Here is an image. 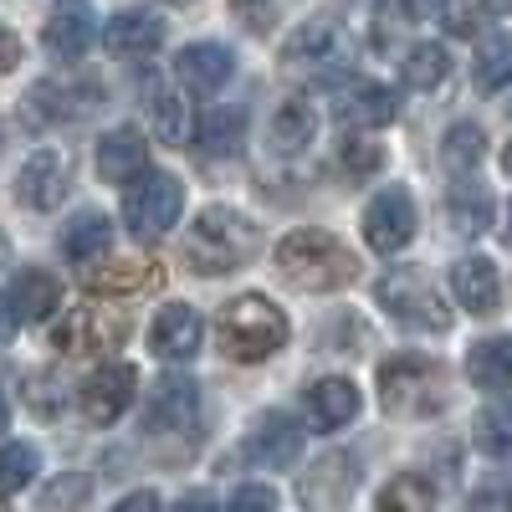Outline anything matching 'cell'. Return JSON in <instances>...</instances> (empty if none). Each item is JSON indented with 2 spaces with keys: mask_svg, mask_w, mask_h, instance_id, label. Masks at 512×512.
Listing matches in <instances>:
<instances>
[{
  "mask_svg": "<svg viewBox=\"0 0 512 512\" xmlns=\"http://www.w3.org/2000/svg\"><path fill=\"white\" fill-rule=\"evenodd\" d=\"M256 251H262V226H256L246 210H231V205L200 210L195 226L185 231V267L200 272V277L236 272Z\"/></svg>",
  "mask_w": 512,
  "mask_h": 512,
  "instance_id": "obj_1",
  "label": "cell"
},
{
  "mask_svg": "<svg viewBox=\"0 0 512 512\" xmlns=\"http://www.w3.org/2000/svg\"><path fill=\"white\" fill-rule=\"evenodd\" d=\"M200 344H205V323H200V313H195L190 303L164 308V313L154 318V328H149V349H154L164 364H185V359H195Z\"/></svg>",
  "mask_w": 512,
  "mask_h": 512,
  "instance_id": "obj_13",
  "label": "cell"
},
{
  "mask_svg": "<svg viewBox=\"0 0 512 512\" xmlns=\"http://www.w3.org/2000/svg\"><path fill=\"white\" fill-rule=\"evenodd\" d=\"M67 190H72V154L62 149H36L16 175V200L26 210H57Z\"/></svg>",
  "mask_w": 512,
  "mask_h": 512,
  "instance_id": "obj_8",
  "label": "cell"
},
{
  "mask_svg": "<svg viewBox=\"0 0 512 512\" xmlns=\"http://www.w3.org/2000/svg\"><path fill=\"white\" fill-rule=\"evenodd\" d=\"M16 62H21V36L0 26V72H11Z\"/></svg>",
  "mask_w": 512,
  "mask_h": 512,
  "instance_id": "obj_45",
  "label": "cell"
},
{
  "mask_svg": "<svg viewBox=\"0 0 512 512\" xmlns=\"http://www.w3.org/2000/svg\"><path fill=\"white\" fill-rule=\"evenodd\" d=\"M175 512H221V507L210 502L205 492H190V497H180V507H175Z\"/></svg>",
  "mask_w": 512,
  "mask_h": 512,
  "instance_id": "obj_46",
  "label": "cell"
},
{
  "mask_svg": "<svg viewBox=\"0 0 512 512\" xmlns=\"http://www.w3.org/2000/svg\"><path fill=\"white\" fill-rule=\"evenodd\" d=\"M6 425H11V410H6V400H0V431H6Z\"/></svg>",
  "mask_w": 512,
  "mask_h": 512,
  "instance_id": "obj_50",
  "label": "cell"
},
{
  "mask_svg": "<svg viewBox=\"0 0 512 512\" xmlns=\"http://www.w3.org/2000/svg\"><path fill=\"white\" fill-rule=\"evenodd\" d=\"M400 77H405V88H415V93L441 88V82L451 77V57H446V47H436V41H420V47H410L405 62H400Z\"/></svg>",
  "mask_w": 512,
  "mask_h": 512,
  "instance_id": "obj_30",
  "label": "cell"
},
{
  "mask_svg": "<svg viewBox=\"0 0 512 512\" xmlns=\"http://www.w3.org/2000/svg\"><path fill=\"white\" fill-rule=\"evenodd\" d=\"M175 6H185V0H175Z\"/></svg>",
  "mask_w": 512,
  "mask_h": 512,
  "instance_id": "obj_53",
  "label": "cell"
},
{
  "mask_svg": "<svg viewBox=\"0 0 512 512\" xmlns=\"http://www.w3.org/2000/svg\"><path fill=\"white\" fill-rule=\"evenodd\" d=\"M82 497H88V482L72 477V487H67V492H62V487H52V492H47V512H57V507L67 512V507H77Z\"/></svg>",
  "mask_w": 512,
  "mask_h": 512,
  "instance_id": "obj_44",
  "label": "cell"
},
{
  "mask_svg": "<svg viewBox=\"0 0 512 512\" xmlns=\"http://www.w3.org/2000/svg\"><path fill=\"white\" fill-rule=\"evenodd\" d=\"M502 164H507V175H512V149H507V154H502Z\"/></svg>",
  "mask_w": 512,
  "mask_h": 512,
  "instance_id": "obj_51",
  "label": "cell"
},
{
  "mask_svg": "<svg viewBox=\"0 0 512 512\" xmlns=\"http://www.w3.org/2000/svg\"><path fill=\"white\" fill-rule=\"evenodd\" d=\"M466 512H512V472H492L472 487Z\"/></svg>",
  "mask_w": 512,
  "mask_h": 512,
  "instance_id": "obj_38",
  "label": "cell"
},
{
  "mask_svg": "<svg viewBox=\"0 0 512 512\" xmlns=\"http://www.w3.org/2000/svg\"><path fill=\"white\" fill-rule=\"evenodd\" d=\"M282 67L287 72H308L318 82L344 77L354 67V36L344 26H333V21H308V26H297L282 41Z\"/></svg>",
  "mask_w": 512,
  "mask_h": 512,
  "instance_id": "obj_5",
  "label": "cell"
},
{
  "mask_svg": "<svg viewBox=\"0 0 512 512\" xmlns=\"http://www.w3.org/2000/svg\"><path fill=\"white\" fill-rule=\"evenodd\" d=\"M431 384H441V369L420 354H400L390 364H379V400L384 410H415L431 400Z\"/></svg>",
  "mask_w": 512,
  "mask_h": 512,
  "instance_id": "obj_12",
  "label": "cell"
},
{
  "mask_svg": "<svg viewBox=\"0 0 512 512\" xmlns=\"http://www.w3.org/2000/svg\"><path fill=\"white\" fill-rule=\"evenodd\" d=\"M11 308H16L21 323H47L62 308V282L41 267H21L16 282H11Z\"/></svg>",
  "mask_w": 512,
  "mask_h": 512,
  "instance_id": "obj_21",
  "label": "cell"
},
{
  "mask_svg": "<svg viewBox=\"0 0 512 512\" xmlns=\"http://www.w3.org/2000/svg\"><path fill=\"white\" fill-rule=\"evenodd\" d=\"M180 216H185V185L175 175L149 169L144 180H134L123 190V221H128V231H134L139 241L169 236V226H175Z\"/></svg>",
  "mask_w": 512,
  "mask_h": 512,
  "instance_id": "obj_6",
  "label": "cell"
},
{
  "mask_svg": "<svg viewBox=\"0 0 512 512\" xmlns=\"http://www.w3.org/2000/svg\"><path fill=\"white\" fill-rule=\"evenodd\" d=\"M477 446L497 461H512V395H502L477 415Z\"/></svg>",
  "mask_w": 512,
  "mask_h": 512,
  "instance_id": "obj_32",
  "label": "cell"
},
{
  "mask_svg": "<svg viewBox=\"0 0 512 512\" xmlns=\"http://www.w3.org/2000/svg\"><path fill=\"white\" fill-rule=\"evenodd\" d=\"M159 282L164 272L154 262H103V267L82 272V287L103 292V297H139V292H154Z\"/></svg>",
  "mask_w": 512,
  "mask_h": 512,
  "instance_id": "obj_22",
  "label": "cell"
},
{
  "mask_svg": "<svg viewBox=\"0 0 512 512\" xmlns=\"http://www.w3.org/2000/svg\"><path fill=\"white\" fill-rule=\"evenodd\" d=\"M113 246V221L98 210L72 216V226H62V256L67 262H103V251Z\"/></svg>",
  "mask_w": 512,
  "mask_h": 512,
  "instance_id": "obj_28",
  "label": "cell"
},
{
  "mask_svg": "<svg viewBox=\"0 0 512 512\" xmlns=\"http://www.w3.org/2000/svg\"><path fill=\"white\" fill-rule=\"evenodd\" d=\"M98 88H88V82H36L31 88V118L36 123H77L88 118L98 108Z\"/></svg>",
  "mask_w": 512,
  "mask_h": 512,
  "instance_id": "obj_14",
  "label": "cell"
},
{
  "mask_svg": "<svg viewBox=\"0 0 512 512\" xmlns=\"http://www.w3.org/2000/svg\"><path fill=\"white\" fill-rule=\"evenodd\" d=\"M231 6H236V16H241L246 31H267L272 16H277V0H231Z\"/></svg>",
  "mask_w": 512,
  "mask_h": 512,
  "instance_id": "obj_41",
  "label": "cell"
},
{
  "mask_svg": "<svg viewBox=\"0 0 512 512\" xmlns=\"http://www.w3.org/2000/svg\"><path fill=\"white\" fill-rule=\"evenodd\" d=\"M297 446H303V431L287 420V415H267V420H256V431L246 436V456L256 466H287L297 456Z\"/></svg>",
  "mask_w": 512,
  "mask_h": 512,
  "instance_id": "obj_25",
  "label": "cell"
},
{
  "mask_svg": "<svg viewBox=\"0 0 512 512\" xmlns=\"http://www.w3.org/2000/svg\"><path fill=\"white\" fill-rule=\"evenodd\" d=\"M108 512H164V502H159V492L144 487V492H128L123 502H113Z\"/></svg>",
  "mask_w": 512,
  "mask_h": 512,
  "instance_id": "obj_43",
  "label": "cell"
},
{
  "mask_svg": "<svg viewBox=\"0 0 512 512\" xmlns=\"http://www.w3.org/2000/svg\"><path fill=\"white\" fill-rule=\"evenodd\" d=\"M11 328H16V308H11V297H0V344L11 338Z\"/></svg>",
  "mask_w": 512,
  "mask_h": 512,
  "instance_id": "obj_47",
  "label": "cell"
},
{
  "mask_svg": "<svg viewBox=\"0 0 512 512\" xmlns=\"http://www.w3.org/2000/svg\"><path fill=\"white\" fill-rule=\"evenodd\" d=\"M374 297H379V308L410 333H446L451 328V308L441 303L431 277L415 272V267H390L374 282Z\"/></svg>",
  "mask_w": 512,
  "mask_h": 512,
  "instance_id": "obj_4",
  "label": "cell"
},
{
  "mask_svg": "<svg viewBox=\"0 0 512 512\" xmlns=\"http://www.w3.org/2000/svg\"><path fill=\"white\" fill-rule=\"evenodd\" d=\"M451 226L461 236H482L492 226V195L482 185H451Z\"/></svg>",
  "mask_w": 512,
  "mask_h": 512,
  "instance_id": "obj_31",
  "label": "cell"
},
{
  "mask_svg": "<svg viewBox=\"0 0 512 512\" xmlns=\"http://www.w3.org/2000/svg\"><path fill=\"white\" fill-rule=\"evenodd\" d=\"M379 144H369V139H344V144H338V164H344L349 169V175H374V169H379Z\"/></svg>",
  "mask_w": 512,
  "mask_h": 512,
  "instance_id": "obj_39",
  "label": "cell"
},
{
  "mask_svg": "<svg viewBox=\"0 0 512 512\" xmlns=\"http://www.w3.org/2000/svg\"><path fill=\"white\" fill-rule=\"evenodd\" d=\"M175 72L195 93H221L236 72V57H231V47H216V41H195V47H185L175 57Z\"/></svg>",
  "mask_w": 512,
  "mask_h": 512,
  "instance_id": "obj_18",
  "label": "cell"
},
{
  "mask_svg": "<svg viewBox=\"0 0 512 512\" xmlns=\"http://www.w3.org/2000/svg\"><path fill=\"white\" fill-rule=\"evenodd\" d=\"M379 11H390L400 21H431L441 11V0H379Z\"/></svg>",
  "mask_w": 512,
  "mask_h": 512,
  "instance_id": "obj_42",
  "label": "cell"
},
{
  "mask_svg": "<svg viewBox=\"0 0 512 512\" xmlns=\"http://www.w3.org/2000/svg\"><path fill=\"white\" fill-rule=\"evenodd\" d=\"M359 384L344 379V374H328L318 384H308V420L318 431H338V425H349L359 415Z\"/></svg>",
  "mask_w": 512,
  "mask_h": 512,
  "instance_id": "obj_19",
  "label": "cell"
},
{
  "mask_svg": "<svg viewBox=\"0 0 512 512\" xmlns=\"http://www.w3.org/2000/svg\"><path fill=\"white\" fill-rule=\"evenodd\" d=\"M277 272L297 292H333V287L354 282L359 262H354V251L338 236L308 226V231H287L277 241Z\"/></svg>",
  "mask_w": 512,
  "mask_h": 512,
  "instance_id": "obj_2",
  "label": "cell"
},
{
  "mask_svg": "<svg viewBox=\"0 0 512 512\" xmlns=\"http://www.w3.org/2000/svg\"><path fill=\"white\" fill-rule=\"evenodd\" d=\"M98 175L108 185H134L149 175V144L139 128H113V134H103L98 144Z\"/></svg>",
  "mask_w": 512,
  "mask_h": 512,
  "instance_id": "obj_15",
  "label": "cell"
},
{
  "mask_svg": "<svg viewBox=\"0 0 512 512\" xmlns=\"http://www.w3.org/2000/svg\"><path fill=\"white\" fill-rule=\"evenodd\" d=\"M139 395V374L134 364H103L93 369L88 379H82V390H77V410L88 425H113L128 405H134Z\"/></svg>",
  "mask_w": 512,
  "mask_h": 512,
  "instance_id": "obj_7",
  "label": "cell"
},
{
  "mask_svg": "<svg viewBox=\"0 0 512 512\" xmlns=\"http://www.w3.org/2000/svg\"><path fill=\"white\" fill-rule=\"evenodd\" d=\"M451 292L466 313H497V303H502L497 262H487V256H461L451 267Z\"/></svg>",
  "mask_w": 512,
  "mask_h": 512,
  "instance_id": "obj_17",
  "label": "cell"
},
{
  "mask_svg": "<svg viewBox=\"0 0 512 512\" xmlns=\"http://www.w3.org/2000/svg\"><path fill=\"white\" fill-rule=\"evenodd\" d=\"M149 113H154V134H159L164 144H180V149H185V134H190L185 98L169 93V88H154V93H149Z\"/></svg>",
  "mask_w": 512,
  "mask_h": 512,
  "instance_id": "obj_34",
  "label": "cell"
},
{
  "mask_svg": "<svg viewBox=\"0 0 512 512\" xmlns=\"http://www.w3.org/2000/svg\"><path fill=\"white\" fill-rule=\"evenodd\" d=\"M395 113H400L395 93L379 88V82H354V88L338 93V103H333V118L344 128H384Z\"/></svg>",
  "mask_w": 512,
  "mask_h": 512,
  "instance_id": "obj_20",
  "label": "cell"
},
{
  "mask_svg": "<svg viewBox=\"0 0 512 512\" xmlns=\"http://www.w3.org/2000/svg\"><path fill=\"white\" fill-rule=\"evenodd\" d=\"M466 374H472L477 390L492 395H512V338H482L466 354Z\"/></svg>",
  "mask_w": 512,
  "mask_h": 512,
  "instance_id": "obj_26",
  "label": "cell"
},
{
  "mask_svg": "<svg viewBox=\"0 0 512 512\" xmlns=\"http://www.w3.org/2000/svg\"><path fill=\"white\" fill-rule=\"evenodd\" d=\"M379 512H431L436 507V482L431 477H420V472H400L379 487L374 497Z\"/></svg>",
  "mask_w": 512,
  "mask_h": 512,
  "instance_id": "obj_29",
  "label": "cell"
},
{
  "mask_svg": "<svg viewBox=\"0 0 512 512\" xmlns=\"http://www.w3.org/2000/svg\"><path fill=\"white\" fill-rule=\"evenodd\" d=\"M108 47L118 57H149L164 47V21L154 11H139V6H128L108 21Z\"/></svg>",
  "mask_w": 512,
  "mask_h": 512,
  "instance_id": "obj_24",
  "label": "cell"
},
{
  "mask_svg": "<svg viewBox=\"0 0 512 512\" xmlns=\"http://www.w3.org/2000/svg\"><path fill=\"white\" fill-rule=\"evenodd\" d=\"M200 415V384L185 374H164L154 390L144 395V431L164 436V431H185Z\"/></svg>",
  "mask_w": 512,
  "mask_h": 512,
  "instance_id": "obj_11",
  "label": "cell"
},
{
  "mask_svg": "<svg viewBox=\"0 0 512 512\" xmlns=\"http://www.w3.org/2000/svg\"><path fill=\"white\" fill-rule=\"evenodd\" d=\"M11 262V241H6V231H0V267Z\"/></svg>",
  "mask_w": 512,
  "mask_h": 512,
  "instance_id": "obj_49",
  "label": "cell"
},
{
  "mask_svg": "<svg viewBox=\"0 0 512 512\" xmlns=\"http://www.w3.org/2000/svg\"><path fill=\"white\" fill-rule=\"evenodd\" d=\"M359 482V461L354 456H323L313 472L303 477V507H338Z\"/></svg>",
  "mask_w": 512,
  "mask_h": 512,
  "instance_id": "obj_23",
  "label": "cell"
},
{
  "mask_svg": "<svg viewBox=\"0 0 512 512\" xmlns=\"http://www.w3.org/2000/svg\"><path fill=\"white\" fill-rule=\"evenodd\" d=\"M277 507H282V497H277L272 487H262V482L241 487V492L226 502V512H277Z\"/></svg>",
  "mask_w": 512,
  "mask_h": 512,
  "instance_id": "obj_40",
  "label": "cell"
},
{
  "mask_svg": "<svg viewBox=\"0 0 512 512\" xmlns=\"http://www.w3.org/2000/svg\"><path fill=\"white\" fill-rule=\"evenodd\" d=\"M128 338V318L113 308H72L57 323V349L62 354H108Z\"/></svg>",
  "mask_w": 512,
  "mask_h": 512,
  "instance_id": "obj_9",
  "label": "cell"
},
{
  "mask_svg": "<svg viewBox=\"0 0 512 512\" xmlns=\"http://www.w3.org/2000/svg\"><path fill=\"white\" fill-rule=\"evenodd\" d=\"M93 36H98V21H93V6H88V0H62V6L47 16V31H41L47 52H57V57H67V62L88 52Z\"/></svg>",
  "mask_w": 512,
  "mask_h": 512,
  "instance_id": "obj_16",
  "label": "cell"
},
{
  "mask_svg": "<svg viewBox=\"0 0 512 512\" xmlns=\"http://www.w3.org/2000/svg\"><path fill=\"white\" fill-rule=\"evenodd\" d=\"M487 11H497V16H507V11H512V0H487Z\"/></svg>",
  "mask_w": 512,
  "mask_h": 512,
  "instance_id": "obj_48",
  "label": "cell"
},
{
  "mask_svg": "<svg viewBox=\"0 0 512 512\" xmlns=\"http://www.w3.org/2000/svg\"><path fill=\"white\" fill-rule=\"evenodd\" d=\"M313 134H318V113H313V103H303V98H287V103L272 113V123H267V139H272L277 154H303V149L313 144Z\"/></svg>",
  "mask_w": 512,
  "mask_h": 512,
  "instance_id": "obj_27",
  "label": "cell"
},
{
  "mask_svg": "<svg viewBox=\"0 0 512 512\" xmlns=\"http://www.w3.org/2000/svg\"><path fill=\"white\" fill-rule=\"evenodd\" d=\"M482 154H487V134L477 123H456V128H446V144H441V159L451 164V169H472V164H482Z\"/></svg>",
  "mask_w": 512,
  "mask_h": 512,
  "instance_id": "obj_36",
  "label": "cell"
},
{
  "mask_svg": "<svg viewBox=\"0 0 512 512\" xmlns=\"http://www.w3.org/2000/svg\"><path fill=\"white\" fill-rule=\"evenodd\" d=\"M410 236H415V200H410V190H400V185L379 190L364 205V241L379 256H390V251L410 246Z\"/></svg>",
  "mask_w": 512,
  "mask_h": 512,
  "instance_id": "obj_10",
  "label": "cell"
},
{
  "mask_svg": "<svg viewBox=\"0 0 512 512\" xmlns=\"http://www.w3.org/2000/svg\"><path fill=\"white\" fill-rule=\"evenodd\" d=\"M507 241H512V210H507Z\"/></svg>",
  "mask_w": 512,
  "mask_h": 512,
  "instance_id": "obj_52",
  "label": "cell"
},
{
  "mask_svg": "<svg viewBox=\"0 0 512 512\" xmlns=\"http://www.w3.org/2000/svg\"><path fill=\"white\" fill-rule=\"evenodd\" d=\"M287 344V313L262 292H241L221 308V349L236 364H262Z\"/></svg>",
  "mask_w": 512,
  "mask_h": 512,
  "instance_id": "obj_3",
  "label": "cell"
},
{
  "mask_svg": "<svg viewBox=\"0 0 512 512\" xmlns=\"http://www.w3.org/2000/svg\"><path fill=\"white\" fill-rule=\"evenodd\" d=\"M36 472H41L36 446H26V441L0 446V497H11V492L31 487V482H36Z\"/></svg>",
  "mask_w": 512,
  "mask_h": 512,
  "instance_id": "obj_35",
  "label": "cell"
},
{
  "mask_svg": "<svg viewBox=\"0 0 512 512\" xmlns=\"http://www.w3.org/2000/svg\"><path fill=\"white\" fill-rule=\"evenodd\" d=\"M477 88L482 93H502L512 88V36H487L477 52Z\"/></svg>",
  "mask_w": 512,
  "mask_h": 512,
  "instance_id": "obj_33",
  "label": "cell"
},
{
  "mask_svg": "<svg viewBox=\"0 0 512 512\" xmlns=\"http://www.w3.org/2000/svg\"><path fill=\"white\" fill-rule=\"evenodd\" d=\"M241 123H246V118H241L236 108H231V113H226V108L210 113V118H205V128H200L205 154H236V149H241Z\"/></svg>",
  "mask_w": 512,
  "mask_h": 512,
  "instance_id": "obj_37",
  "label": "cell"
}]
</instances>
